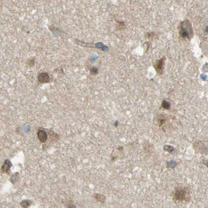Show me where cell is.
I'll list each match as a JSON object with an SVG mask.
<instances>
[{"label":"cell","mask_w":208,"mask_h":208,"mask_svg":"<svg viewBox=\"0 0 208 208\" xmlns=\"http://www.w3.org/2000/svg\"><path fill=\"white\" fill-rule=\"evenodd\" d=\"M173 199L176 203H187L190 199V190L185 187H178L173 192Z\"/></svg>","instance_id":"1"},{"label":"cell","mask_w":208,"mask_h":208,"mask_svg":"<svg viewBox=\"0 0 208 208\" xmlns=\"http://www.w3.org/2000/svg\"><path fill=\"white\" fill-rule=\"evenodd\" d=\"M179 34L180 37L184 39L190 40L193 37V26L188 20H185L179 26Z\"/></svg>","instance_id":"2"},{"label":"cell","mask_w":208,"mask_h":208,"mask_svg":"<svg viewBox=\"0 0 208 208\" xmlns=\"http://www.w3.org/2000/svg\"><path fill=\"white\" fill-rule=\"evenodd\" d=\"M194 148L198 153L208 155V141H199L196 142L194 144Z\"/></svg>","instance_id":"3"},{"label":"cell","mask_w":208,"mask_h":208,"mask_svg":"<svg viewBox=\"0 0 208 208\" xmlns=\"http://www.w3.org/2000/svg\"><path fill=\"white\" fill-rule=\"evenodd\" d=\"M166 58L163 57L161 59L157 60L154 64V67L159 75H162L163 72Z\"/></svg>","instance_id":"4"},{"label":"cell","mask_w":208,"mask_h":208,"mask_svg":"<svg viewBox=\"0 0 208 208\" xmlns=\"http://www.w3.org/2000/svg\"><path fill=\"white\" fill-rule=\"evenodd\" d=\"M38 80L41 84L48 83L50 80V77L47 72H42L38 77Z\"/></svg>","instance_id":"5"},{"label":"cell","mask_w":208,"mask_h":208,"mask_svg":"<svg viewBox=\"0 0 208 208\" xmlns=\"http://www.w3.org/2000/svg\"><path fill=\"white\" fill-rule=\"evenodd\" d=\"M37 137L41 143H45L48 139V135L45 130H39L37 133Z\"/></svg>","instance_id":"6"},{"label":"cell","mask_w":208,"mask_h":208,"mask_svg":"<svg viewBox=\"0 0 208 208\" xmlns=\"http://www.w3.org/2000/svg\"><path fill=\"white\" fill-rule=\"evenodd\" d=\"M12 166L11 162L9 160H5L3 166H2L1 171L3 173H8L9 171L10 168Z\"/></svg>","instance_id":"7"},{"label":"cell","mask_w":208,"mask_h":208,"mask_svg":"<svg viewBox=\"0 0 208 208\" xmlns=\"http://www.w3.org/2000/svg\"><path fill=\"white\" fill-rule=\"evenodd\" d=\"M32 201L30 200H24L20 203V205L24 208H28L32 205Z\"/></svg>","instance_id":"8"},{"label":"cell","mask_w":208,"mask_h":208,"mask_svg":"<svg viewBox=\"0 0 208 208\" xmlns=\"http://www.w3.org/2000/svg\"><path fill=\"white\" fill-rule=\"evenodd\" d=\"M95 199H96L97 201H98L99 203H104L106 200V197L104 196L101 195V194H96Z\"/></svg>","instance_id":"9"},{"label":"cell","mask_w":208,"mask_h":208,"mask_svg":"<svg viewBox=\"0 0 208 208\" xmlns=\"http://www.w3.org/2000/svg\"><path fill=\"white\" fill-rule=\"evenodd\" d=\"M18 173H15V174L13 175V176L11 177V178H10V181L13 184H15L17 182V180L18 179Z\"/></svg>","instance_id":"10"},{"label":"cell","mask_w":208,"mask_h":208,"mask_svg":"<svg viewBox=\"0 0 208 208\" xmlns=\"http://www.w3.org/2000/svg\"><path fill=\"white\" fill-rule=\"evenodd\" d=\"M162 106L163 108H165L166 109H169V106H170V104H169V102H166V101H164L163 102V104H162Z\"/></svg>","instance_id":"11"},{"label":"cell","mask_w":208,"mask_h":208,"mask_svg":"<svg viewBox=\"0 0 208 208\" xmlns=\"http://www.w3.org/2000/svg\"><path fill=\"white\" fill-rule=\"evenodd\" d=\"M67 208H76V207L75 206L74 204L71 203V204H69L67 205Z\"/></svg>","instance_id":"12"}]
</instances>
